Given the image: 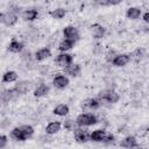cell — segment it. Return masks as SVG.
Listing matches in <instances>:
<instances>
[{
	"label": "cell",
	"mask_w": 149,
	"mask_h": 149,
	"mask_svg": "<svg viewBox=\"0 0 149 149\" xmlns=\"http://www.w3.org/2000/svg\"><path fill=\"white\" fill-rule=\"evenodd\" d=\"M19 94H21L15 87L14 88H10V90H7L5 93H2V100L6 102V101H9V100H14L19 97Z\"/></svg>",
	"instance_id": "obj_13"
},
{
	"label": "cell",
	"mask_w": 149,
	"mask_h": 149,
	"mask_svg": "<svg viewBox=\"0 0 149 149\" xmlns=\"http://www.w3.org/2000/svg\"><path fill=\"white\" fill-rule=\"evenodd\" d=\"M73 44H74V41H72V40H68V38H64L63 41H61V42H59V44H58V50H59V51L65 52V51L70 50V49L73 47Z\"/></svg>",
	"instance_id": "obj_19"
},
{
	"label": "cell",
	"mask_w": 149,
	"mask_h": 149,
	"mask_svg": "<svg viewBox=\"0 0 149 149\" xmlns=\"http://www.w3.org/2000/svg\"><path fill=\"white\" fill-rule=\"evenodd\" d=\"M76 122L80 127H87V126L95 125L97 123V118H95V115H93L91 113H83V114H79L77 116Z\"/></svg>",
	"instance_id": "obj_1"
},
{
	"label": "cell",
	"mask_w": 149,
	"mask_h": 149,
	"mask_svg": "<svg viewBox=\"0 0 149 149\" xmlns=\"http://www.w3.org/2000/svg\"><path fill=\"white\" fill-rule=\"evenodd\" d=\"M106 136V132L104 129H95L90 134V140L94 142H102Z\"/></svg>",
	"instance_id": "obj_11"
},
{
	"label": "cell",
	"mask_w": 149,
	"mask_h": 149,
	"mask_svg": "<svg viewBox=\"0 0 149 149\" xmlns=\"http://www.w3.org/2000/svg\"><path fill=\"white\" fill-rule=\"evenodd\" d=\"M17 79V73L15 71H7L2 76V81L3 83H12Z\"/></svg>",
	"instance_id": "obj_24"
},
{
	"label": "cell",
	"mask_w": 149,
	"mask_h": 149,
	"mask_svg": "<svg viewBox=\"0 0 149 149\" xmlns=\"http://www.w3.org/2000/svg\"><path fill=\"white\" fill-rule=\"evenodd\" d=\"M61 128H62L61 122H58V121H52V122H50V123L45 127V133L49 134V135H54V134L58 133V132L61 130Z\"/></svg>",
	"instance_id": "obj_14"
},
{
	"label": "cell",
	"mask_w": 149,
	"mask_h": 149,
	"mask_svg": "<svg viewBox=\"0 0 149 149\" xmlns=\"http://www.w3.org/2000/svg\"><path fill=\"white\" fill-rule=\"evenodd\" d=\"M90 31H91V34L94 38H101L105 35V28L101 24H98V23L92 24L90 27Z\"/></svg>",
	"instance_id": "obj_9"
},
{
	"label": "cell",
	"mask_w": 149,
	"mask_h": 149,
	"mask_svg": "<svg viewBox=\"0 0 149 149\" xmlns=\"http://www.w3.org/2000/svg\"><path fill=\"white\" fill-rule=\"evenodd\" d=\"M147 33H148V34H149V29H147Z\"/></svg>",
	"instance_id": "obj_35"
},
{
	"label": "cell",
	"mask_w": 149,
	"mask_h": 149,
	"mask_svg": "<svg viewBox=\"0 0 149 149\" xmlns=\"http://www.w3.org/2000/svg\"><path fill=\"white\" fill-rule=\"evenodd\" d=\"M108 1V6H115V5H119L122 0H107Z\"/></svg>",
	"instance_id": "obj_33"
},
{
	"label": "cell",
	"mask_w": 149,
	"mask_h": 149,
	"mask_svg": "<svg viewBox=\"0 0 149 149\" xmlns=\"http://www.w3.org/2000/svg\"><path fill=\"white\" fill-rule=\"evenodd\" d=\"M10 136H12L15 141H26V140H27V137H26V135L23 134L21 127H15V128L10 132Z\"/></svg>",
	"instance_id": "obj_17"
},
{
	"label": "cell",
	"mask_w": 149,
	"mask_h": 149,
	"mask_svg": "<svg viewBox=\"0 0 149 149\" xmlns=\"http://www.w3.org/2000/svg\"><path fill=\"white\" fill-rule=\"evenodd\" d=\"M50 56H51V51H50V49H48V48L40 49V50H37L36 54H35V58H36L37 61L47 59V58L50 57Z\"/></svg>",
	"instance_id": "obj_21"
},
{
	"label": "cell",
	"mask_w": 149,
	"mask_h": 149,
	"mask_svg": "<svg viewBox=\"0 0 149 149\" xmlns=\"http://www.w3.org/2000/svg\"><path fill=\"white\" fill-rule=\"evenodd\" d=\"M56 63H57L59 66L65 68V66H68V65H70V64L72 63V56L69 55V54H66V52L61 54V55L57 56V58H56Z\"/></svg>",
	"instance_id": "obj_8"
},
{
	"label": "cell",
	"mask_w": 149,
	"mask_h": 149,
	"mask_svg": "<svg viewBox=\"0 0 149 149\" xmlns=\"http://www.w3.org/2000/svg\"><path fill=\"white\" fill-rule=\"evenodd\" d=\"M127 17L130 19V20H136L140 17L141 15V9L137 8V7H130L127 9V13H126Z\"/></svg>",
	"instance_id": "obj_23"
},
{
	"label": "cell",
	"mask_w": 149,
	"mask_h": 149,
	"mask_svg": "<svg viewBox=\"0 0 149 149\" xmlns=\"http://www.w3.org/2000/svg\"><path fill=\"white\" fill-rule=\"evenodd\" d=\"M80 65L79 64H70V65H68V66H65L64 68V71L68 73V74H70L71 77H77L79 73H80Z\"/></svg>",
	"instance_id": "obj_15"
},
{
	"label": "cell",
	"mask_w": 149,
	"mask_h": 149,
	"mask_svg": "<svg viewBox=\"0 0 149 149\" xmlns=\"http://www.w3.org/2000/svg\"><path fill=\"white\" fill-rule=\"evenodd\" d=\"M0 21H1L3 24L10 27V26H14V24L16 23L17 16H16V14H14V13H12V12L1 13V15H0Z\"/></svg>",
	"instance_id": "obj_4"
},
{
	"label": "cell",
	"mask_w": 149,
	"mask_h": 149,
	"mask_svg": "<svg viewBox=\"0 0 149 149\" xmlns=\"http://www.w3.org/2000/svg\"><path fill=\"white\" fill-rule=\"evenodd\" d=\"M52 84H54V86H55L56 88L62 90V88H65V87L69 85V79H68V77H65V76H63V74H57V76L54 78Z\"/></svg>",
	"instance_id": "obj_6"
},
{
	"label": "cell",
	"mask_w": 149,
	"mask_h": 149,
	"mask_svg": "<svg viewBox=\"0 0 149 149\" xmlns=\"http://www.w3.org/2000/svg\"><path fill=\"white\" fill-rule=\"evenodd\" d=\"M129 61H130V56H129V55H127V54H121V55H116V56H115V58L112 61V64H113L114 66L120 68V66H125L126 64H128Z\"/></svg>",
	"instance_id": "obj_5"
},
{
	"label": "cell",
	"mask_w": 149,
	"mask_h": 149,
	"mask_svg": "<svg viewBox=\"0 0 149 149\" xmlns=\"http://www.w3.org/2000/svg\"><path fill=\"white\" fill-rule=\"evenodd\" d=\"M21 129H22V132H23V134L26 135L27 139L30 137V136H33V134H34V128H33L31 126H29V125H23V126H21Z\"/></svg>",
	"instance_id": "obj_27"
},
{
	"label": "cell",
	"mask_w": 149,
	"mask_h": 149,
	"mask_svg": "<svg viewBox=\"0 0 149 149\" xmlns=\"http://www.w3.org/2000/svg\"><path fill=\"white\" fill-rule=\"evenodd\" d=\"M8 50L10 52H14V54H19L23 50V43L20 42V41H16V40H13L9 45H8Z\"/></svg>",
	"instance_id": "obj_16"
},
{
	"label": "cell",
	"mask_w": 149,
	"mask_h": 149,
	"mask_svg": "<svg viewBox=\"0 0 149 149\" xmlns=\"http://www.w3.org/2000/svg\"><path fill=\"white\" fill-rule=\"evenodd\" d=\"M121 147L123 148H137L139 143L135 136H127L121 141Z\"/></svg>",
	"instance_id": "obj_12"
},
{
	"label": "cell",
	"mask_w": 149,
	"mask_h": 149,
	"mask_svg": "<svg viewBox=\"0 0 149 149\" xmlns=\"http://www.w3.org/2000/svg\"><path fill=\"white\" fill-rule=\"evenodd\" d=\"M48 92H49V87H48L45 84H40V85L35 88L34 95H35L36 98H41V97H44L45 94H48Z\"/></svg>",
	"instance_id": "obj_22"
},
{
	"label": "cell",
	"mask_w": 149,
	"mask_h": 149,
	"mask_svg": "<svg viewBox=\"0 0 149 149\" xmlns=\"http://www.w3.org/2000/svg\"><path fill=\"white\" fill-rule=\"evenodd\" d=\"M76 125H77V122H74L73 120H66L64 122V128L68 129V130H74L76 129Z\"/></svg>",
	"instance_id": "obj_29"
},
{
	"label": "cell",
	"mask_w": 149,
	"mask_h": 149,
	"mask_svg": "<svg viewBox=\"0 0 149 149\" xmlns=\"http://www.w3.org/2000/svg\"><path fill=\"white\" fill-rule=\"evenodd\" d=\"M31 86H33V84H31L30 81H28V80H21V81H17V83H16L15 88H16L21 94H24V93H27L28 91H30Z\"/></svg>",
	"instance_id": "obj_10"
},
{
	"label": "cell",
	"mask_w": 149,
	"mask_h": 149,
	"mask_svg": "<svg viewBox=\"0 0 149 149\" xmlns=\"http://www.w3.org/2000/svg\"><path fill=\"white\" fill-rule=\"evenodd\" d=\"M98 97L100 100H104V101H107V102H111V104H115L119 101L120 97L119 94L114 91V90H102L98 93Z\"/></svg>",
	"instance_id": "obj_2"
},
{
	"label": "cell",
	"mask_w": 149,
	"mask_h": 149,
	"mask_svg": "<svg viewBox=\"0 0 149 149\" xmlns=\"http://www.w3.org/2000/svg\"><path fill=\"white\" fill-rule=\"evenodd\" d=\"M69 106L65 104H59L54 108V114L58 115V116H65L69 113Z\"/></svg>",
	"instance_id": "obj_20"
},
{
	"label": "cell",
	"mask_w": 149,
	"mask_h": 149,
	"mask_svg": "<svg viewBox=\"0 0 149 149\" xmlns=\"http://www.w3.org/2000/svg\"><path fill=\"white\" fill-rule=\"evenodd\" d=\"M7 144V136L6 135H1L0 136V149L5 148Z\"/></svg>",
	"instance_id": "obj_31"
},
{
	"label": "cell",
	"mask_w": 149,
	"mask_h": 149,
	"mask_svg": "<svg viewBox=\"0 0 149 149\" xmlns=\"http://www.w3.org/2000/svg\"><path fill=\"white\" fill-rule=\"evenodd\" d=\"M63 35L65 38L68 40H72V41H78L79 40V31L76 27L73 26H66L64 29H63Z\"/></svg>",
	"instance_id": "obj_3"
},
{
	"label": "cell",
	"mask_w": 149,
	"mask_h": 149,
	"mask_svg": "<svg viewBox=\"0 0 149 149\" xmlns=\"http://www.w3.org/2000/svg\"><path fill=\"white\" fill-rule=\"evenodd\" d=\"M143 20H144V22L149 23V12H147L146 14H143Z\"/></svg>",
	"instance_id": "obj_34"
},
{
	"label": "cell",
	"mask_w": 149,
	"mask_h": 149,
	"mask_svg": "<svg viewBox=\"0 0 149 149\" xmlns=\"http://www.w3.org/2000/svg\"><path fill=\"white\" fill-rule=\"evenodd\" d=\"M99 106H100V101H99V99H95V98L88 99L85 101V104H83V107H88L91 109H97V108H99Z\"/></svg>",
	"instance_id": "obj_25"
},
{
	"label": "cell",
	"mask_w": 149,
	"mask_h": 149,
	"mask_svg": "<svg viewBox=\"0 0 149 149\" xmlns=\"http://www.w3.org/2000/svg\"><path fill=\"white\" fill-rule=\"evenodd\" d=\"M73 135H74L76 141L81 142V143L87 142V141L90 140V135H88V133H87L85 129H83V128H76V129L73 130Z\"/></svg>",
	"instance_id": "obj_7"
},
{
	"label": "cell",
	"mask_w": 149,
	"mask_h": 149,
	"mask_svg": "<svg viewBox=\"0 0 149 149\" xmlns=\"http://www.w3.org/2000/svg\"><path fill=\"white\" fill-rule=\"evenodd\" d=\"M115 56H116V55H115L114 51H109V52L107 54V56H106V59H107L108 62H112V61L115 58Z\"/></svg>",
	"instance_id": "obj_32"
},
{
	"label": "cell",
	"mask_w": 149,
	"mask_h": 149,
	"mask_svg": "<svg viewBox=\"0 0 149 149\" xmlns=\"http://www.w3.org/2000/svg\"><path fill=\"white\" fill-rule=\"evenodd\" d=\"M133 58H134V61L135 62H140L142 58H143V56H144V50L143 49H136L134 52H133Z\"/></svg>",
	"instance_id": "obj_28"
},
{
	"label": "cell",
	"mask_w": 149,
	"mask_h": 149,
	"mask_svg": "<svg viewBox=\"0 0 149 149\" xmlns=\"http://www.w3.org/2000/svg\"><path fill=\"white\" fill-rule=\"evenodd\" d=\"M22 19L24 21H33L38 16V12L36 9H27L22 13Z\"/></svg>",
	"instance_id": "obj_18"
},
{
	"label": "cell",
	"mask_w": 149,
	"mask_h": 149,
	"mask_svg": "<svg viewBox=\"0 0 149 149\" xmlns=\"http://www.w3.org/2000/svg\"><path fill=\"white\" fill-rule=\"evenodd\" d=\"M148 132H149V128L147 127V126H142V127H140L139 129H137V136H140V137H143V136H146L147 134H148Z\"/></svg>",
	"instance_id": "obj_30"
},
{
	"label": "cell",
	"mask_w": 149,
	"mask_h": 149,
	"mask_svg": "<svg viewBox=\"0 0 149 149\" xmlns=\"http://www.w3.org/2000/svg\"><path fill=\"white\" fill-rule=\"evenodd\" d=\"M65 14H66V10L64 8H56L50 12L51 17H54V19H62L65 16Z\"/></svg>",
	"instance_id": "obj_26"
}]
</instances>
